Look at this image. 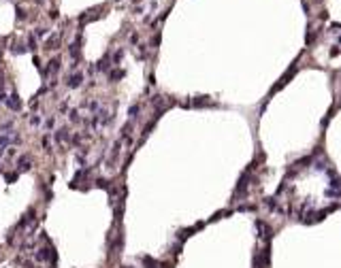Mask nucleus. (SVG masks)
<instances>
[{
    "label": "nucleus",
    "instance_id": "nucleus-1",
    "mask_svg": "<svg viewBox=\"0 0 341 268\" xmlns=\"http://www.w3.org/2000/svg\"><path fill=\"white\" fill-rule=\"evenodd\" d=\"M34 260L36 262H47V260H56V253L49 249V247H41V249H36V253H34Z\"/></svg>",
    "mask_w": 341,
    "mask_h": 268
},
{
    "label": "nucleus",
    "instance_id": "nucleus-2",
    "mask_svg": "<svg viewBox=\"0 0 341 268\" xmlns=\"http://www.w3.org/2000/svg\"><path fill=\"white\" fill-rule=\"evenodd\" d=\"M6 104H9V109H13V111H19V106H21V102H19V96H17V94H11V98L6 100Z\"/></svg>",
    "mask_w": 341,
    "mask_h": 268
},
{
    "label": "nucleus",
    "instance_id": "nucleus-3",
    "mask_svg": "<svg viewBox=\"0 0 341 268\" xmlns=\"http://www.w3.org/2000/svg\"><path fill=\"white\" fill-rule=\"evenodd\" d=\"M81 81H83V75H81V73H77V75H73V77L68 79V87H79V85H81Z\"/></svg>",
    "mask_w": 341,
    "mask_h": 268
},
{
    "label": "nucleus",
    "instance_id": "nucleus-4",
    "mask_svg": "<svg viewBox=\"0 0 341 268\" xmlns=\"http://www.w3.org/2000/svg\"><path fill=\"white\" fill-rule=\"evenodd\" d=\"M17 168H19V173H24V170H30V162H28L26 158H19V162H17Z\"/></svg>",
    "mask_w": 341,
    "mask_h": 268
},
{
    "label": "nucleus",
    "instance_id": "nucleus-5",
    "mask_svg": "<svg viewBox=\"0 0 341 268\" xmlns=\"http://www.w3.org/2000/svg\"><path fill=\"white\" fill-rule=\"evenodd\" d=\"M66 138H68V130L66 128H62V130L56 132V140H66Z\"/></svg>",
    "mask_w": 341,
    "mask_h": 268
},
{
    "label": "nucleus",
    "instance_id": "nucleus-6",
    "mask_svg": "<svg viewBox=\"0 0 341 268\" xmlns=\"http://www.w3.org/2000/svg\"><path fill=\"white\" fill-rule=\"evenodd\" d=\"M122 77H124V70H115L109 75V79H122Z\"/></svg>",
    "mask_w": 341,
    "mask_h": 268
},
{
    "label": "nucleus",
    "instance_id": "nucleus-7",
    "mask_svg": "<svg viewBox=\"0 0 341 268\" xmlns=\"http://www.w3.org/2000/svg\"><path fill=\"white\" fill-rule=\"evenodd\" d=\"M136 113H139V104H132L130 111H128V115H130V117H136Z\"/></svg>",
    "mask_w": 341,
    "mask_h": 268
},
{
    "label": "nucleus",
    "instance_id": "nucleus-8",
    "mask_svg": "<svg viewBox=\"0 0 341 268\" xmlns=\"http://www.w3.org/2000/svg\"><path fill=\"white\" fill-rule=\"evenodd\" d=\"M58 66H60V60H51L49 62V70H56Z\"/></svg>",
    "mask_w": 341,
    "mask_h": 268
},
{
    "label": "nucleus",
    "instance_id": "nucleus-9",
    "mask_svg": "<svg viewBox=\"0 0 341 268\" xmlns=\"http://www.w3.org/2000/svg\"><path fill=\"white\" fill-rule=\"evenodd\" d=\"M15 179H17V173H11V175H9V173H6V181H11V183H13V181H15Z\"/></svg>",
    "mask_w": 341,
    "mask_h": 268
},
{
    "label": "nucleus",
    "instance_id": "nucleus-10",
    "mask_svg": "<svg viewBox=\"0 0 341 268\" xmlns=\"http://www.w3.org/2000/svg\"><path fill=\"white\" fill-rule=\"evenodd\" d=\"M96 185H98V187H107V181H105V179H98Z\"/></svg>",
    "mask_w": 341,
    "mask_h": 268
},
{
    "label": "nucleus",
    "instance_id": "nucleus-11",
    "mask_svg": "<svg viewBox=\"0 0 341 268\" xmlns=\"http://www.w3.org/2000/svg\"><path fill=\"white\" fill-rule=\"evenodd\" d=\"M45 34H47V30H45V28H39V30H36V36H45Z\"/></svg>",
    "mask_w": 341,
    "mask_h": 268
},
{
    "label": "nucleus",
    "instance_id": "nucleus-12",
    "mask_svg": "<svg viewBox=\"0 0 341 268\" xmlns=\"http://www.w3.org/2000/svg\"><path fill=\"white\" fill-rule=\"evenodd\" d=\"M45 126H47V128H51V126H53V117H49V119L45 121Z\"/></svg>",
    "mask_w": 341,
    "mask_h": 268
},
{
    "label": "nucleus",
    "instance_id": "nucleus-13",
    "mask_svg": "<svg viewBox=\"0 0 341 268\" xmlns=\"http://www.w3.org/2000/svg\"><path fill=\"white\" fill-rule=\"evenodd\" d=\"M0 100H4V91L2 89H0Z\"/></svg>",
    "mask_w": 341,
    "mask_h": 268
}]
</instances>
